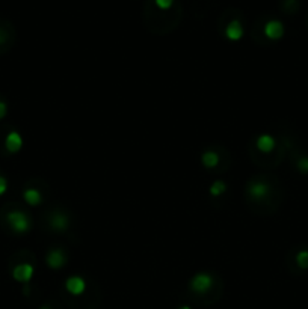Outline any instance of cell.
I'll list each match as a JSON object with an SVG mask.
<instances>
[{"label": "cell", "instance_id": "6da1fadb", "mask_svg": "<svg viewBox=\"0 0 308 309\" xmlns=\"http://www.w3.org/2000/svg\"><path fill=\"white\" fill-rule=\"evenodd\" d=\"M6 220H8L11 229L17 234H25V232L31 231V226H32V222H31L29 216L26 215V213L18 211V210L8 213Z\"/></svg>", "mask_w": 308, "mask_h": 309}, {"label": "cell", "instance_id": "7a4b0ae2", "mask_svg": "<svg viewBox=\"0 0 308 309\" xmlns=\"http://www.w3.org/2000/svg\"><path fill=\"white\" fill-rule=\"evenodd\" d=\"M211 285H213V278L208 273H198L191 280V290L194 293L204 294V293L210 291Z\"/></svg>", "mask_w": 308, "mask_h": 309}, {"label": "cell", "instance_id": "3957f363", "mask_svg": "<svg viewBox=\"0 0 308 309\" xmlns=\"http://www.w3.org/2000/svg\"><path fill=\"white\" fill-rule=\"evenodd\" d=\"M248 193L254 201H263L271 195V185L266 181H254L248 187Z\"/></svg>", "mask_w": 308, "mask_h": 309}, {"label": "cell", "instance_id": "277c9868", "mask_svg": "<svg viewBox=\"0 0 308 309\" xmlns=\"http://www.w3.org/2000/svg\"><path fill=\"white\" fill-rule=\"evenodd\" d=\"M265 36L272 41H278L284 36V25L279 20H269L263 28Z\"/></svg>", "mask_w": 308, "mask_h": 309}, {"label": "cell", "instance_id": "5b68a950", "mask_svg": "<svg viewBox=\"0 0 308 309\" xmlns=\"http://www.w3.org/2000/svg\"><path fill=\"white\" fill-rule=\"evenodd\" d=\"M35 273V269L32 264H28V263H23V264H18L14 267L12 270V278L17 280V282H21V283H26L32 279Z\"/></svg>", "mask_w": 308, "mask_h": 309}, {"label": "cell", "instance_id": "8992f818", "mask_svg": "<svg viewBox=\"0 0 308 309\" xmlns=\"http://www.w3.org/2000/svg\"><path fill=\"white\" fill-rule=\"evenodd\" d=\"M65 288L69 294L80 296L86 290V282L80 276H71L65 280Z\"/></svg>", "mask_w": 308, "mask_h": 309}, {"label": "cell", "instance_id": "52a82bcc", "mask_svg": "<svg viewBox=\"0 0 308 309\" xmlns=\"http://www.w3.org/2000/svg\"><path fill=\"white\" fill-rule=\"evenodd\" d=\"M243 32H245L243 25L238 18H233L225 28V36L230 41H239L243 36Z\"/></svg>", "mask_w": 308, "mask_h": 309}, {"label": "cell", "instance_id": "ba28073f", "mask_svg": "<svg viewBox=\"0 0 308 309\" xmlns=\"http://www.w3.org/2000/svg\"><path fill=\"white\" fill-rule=\"evenodd\" d=\"M45 261H47V266H49L50 269L58 270V269L64 267L65 261H67V256H65V253L61 249H53V250H50L49 253H47Z\"/></svg>", "mask_w": 308, "mask_h": 309}, {"label": "cell", "instance_id": "9c48e42d", "mask_svg": "<svg viewBox=\"0 0 308 309\" xmlns=\"http://www.w3.org/2000/svg\"><path fill=\"white\" fill-rule=\"evenodd\" d=\"M5 147L9 153H18L23 147V137L20 136V133H17V131L8 133V136L5 139Z\"/></svg>", "mask_w": 308, "mask_h": 309}, {"label": "cell", "instance_id": "30bf717a", "mask_svg": "<svg viewBox=\"0 0 308 309\" xmlns=\"http://www.w3.org/2000/svg\"><path fill=\"white\" fill-rule=\"evenodd\" d=\"M68 223H69V220H68L67 215H64L61 211H56L50 217V226L58 232H64L68 228Z\"/></svg>", "mask_w": 308, "mask_h": 309}, {"label": "cell", "instance_id": "8fae6325", "mask_svg": "<svg viewBox=\"0 0 308 309\" xmlns=\"http://www.w3.org/2000/svg\"><path fill=\"white\" fill-rule=\"evenodd\" d=\"M255 145L262 153H271L275 148V139L271 134H260L255 140Z\"/></svg>", "mask_w": 308, "mask_h": 309}, {"label": "cell", "instance_id": "7c38bea8", "mask_svg": "<svg viewBox=\"0 0 308 309\" xmlns=\"http://www.w3.org/2000/svg\"><path fill=\"white\" fill-rule=\"evenodd\" d=\"M23 198H25V201L32 207H36L42 202V195L36 188H26L25 193H23Z\"/></svg>", "mask_w": 308, "mask_h": 309}, {"label": "cell", "instance_id": "4fadbf2b", "mask_svg": "<svg viewBox=\"0 0 308 309\" xmlns=\"http://www.w3.org/2000/svg\"><path fill=\"white\" fill-rule=\"evenodd\" d=\"M201 161L207 169H213L219 164V155L215 151H205L201 155Z\"/></svg>", "mask_w": 308, "mask_h": 309}, {"label": "cell", "instance_id": "5bb4252c", "mask_svg": "<svg viewBox=\"0 0 308 309\" xmlns=\"http://www.w3.org/2000/svg\"><path fill=\"white\" fill-rule=\"evenodd\" d=\"M301 6V0H279V8L286 14H295Z\"/></svg>", "mask_w": 308, "mask_h": 309}, {"label": "cell", "instance_id": "9a60e30c", "mask_svg": "<svg viewBox=\"0 0 308 309\" xmlns=\"http://www.w3.org/2000/svg\"><path fill=\"white\" fill-rule=\"evenodd\" d=\"M210 195L211 196H215V198H218V196H221V195H224L225 192H227V184L224 183V181H215L211 185H210Z\"/></svg>", "mask_w": 308, "mask_h": 309}, {"label": "cell", "instance_id": "2e32d148", "mask_svg": "<svg viewBox=\"0 0 308 309\" xmlns=\"http://www.w3.org/2000/svg\"><path fill=\"white\" fill-rule=\"evenodd\" d=\"M153 2L160 11H170L175 5V0H153Z\"/></svg>", "mask_w": 308, "mask_h": 309}, {"label": "cell", "instance_id": "e0dca14e", "mask_svg": "<svg viewBox=\"0 0 308 309\" xmlns=\"http://www.w3.org/2000/svg\"><path fill=\"white\" fill-rule=\"evenodd\" d=\"M296 263L301 269H308V250H301L296 255Z\"/></svg>", "mask_w": 308, "mask_h": 309}, {"label": "cell", "instance_id": "ac0fdd59", "mask_svg": "<svg viewBox=\"0 0 308 309\" xmlns=\"http://www.w3.org/2000/svg\"><path fill=\"white\" fill-rule=\"evenodd\" d=\"M298 169L302 174H308V157H301L298 161Z\"/></svg>", "mask_w": 308, "mask_h": 309}, {"label": "cell", "instance_id": "d6986e66", "mask_svg": "<svg viewBox=\"0 0 308 309\" xmlns=\"http://www.w3.org/2000/svg\"><path fill=\"white\" fill-rule=\"evenodd\" d=\"M6 190H8V180L5 177L0 175V196L5 195Z\"/></svg>", "mask_w": 308, "mask_h": 309}, {"label": "cell", "instance_id": "ffe728a7", "mask_svg": "<svg viewBox=\"0 0 308 309\" xmlns=\"http://www.w3.org/2000/svg\"><path fill=\"white\" fill-rule=\"evenodd\" d=\"M8 113V104L5 101H0V120H3Z\"/></svg>", "mask_w": 308, "mask_h": 309}, {"label": "cell", "instance_id": "44dd1931", "mask_svg": "<svg viewBox=\"0 0 308 309\" xmlns=\"http://www.w3.org/2000/svg\"><path fill=\"white\" fill-rule=\"evenodd\" d=\"M6 41V32L3 29H0V44H3Z\"/></svg>", "mask_w": 308, "mask_h": 309}, {"label": "cell", "instance_id": "7402d4cb", "mask_svg": "<svg viewBox=\"0 0 308 309\" xmlns=\"http://www.w3.org/2000/svg\"><path fill=\"white\" fill-rule=\"evenodd\" d=\"M180 309H191V308H189V306H181Z\"/></svg>", "mask_w": 308, "mask_h": 309}, {"label": "cell", "instance_id": "603a6c76", "mask_svg": "<svg viewBox=\"0 0 308 309\" xmlns=\"http://www.w3.org/2000/svg\"><path fill=\"white\" fill-rule=\"evenodd\" d=\"M41 309H50V306H42Z\"/></svg>", "mask_w": 308, "mask_h": 309}]
</instances>
